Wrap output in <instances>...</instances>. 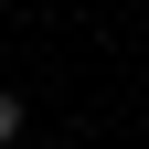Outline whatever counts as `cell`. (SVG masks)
<instances>
[{
	"mask_svg": "<svg viewBox=\"0 0 149 149\" xmlns=\"http://www.w3.org/2000/svg\"><path fill=\"white\" fill-rule=\"evenodd\" d=\"M0 149H22V96L0 85Z\"/></svg>",
	"mask_w": 149,
	"mask_h": 149,
	"instance_id": "cell-1",
	"label": "cell"
}]
</instances>
